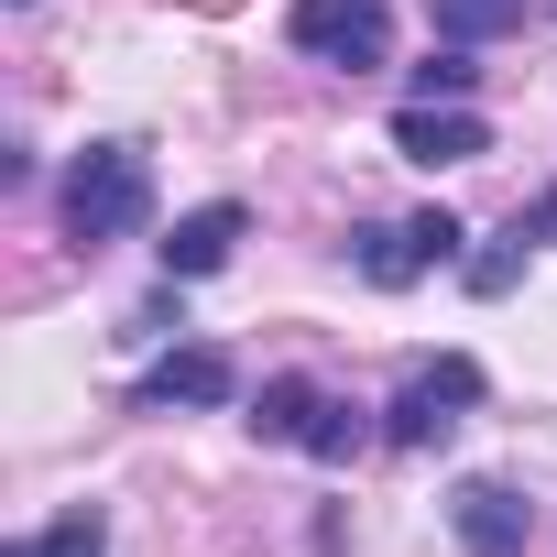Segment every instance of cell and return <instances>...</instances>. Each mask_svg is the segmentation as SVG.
<instances>
[{
    "label": "cell",
    "mask_w": 557,
    "mask_h": 557,
    "mask_svg": "<svg viewBox=\"0 0 557 557\" xmlns=\"http://www.w3.org/2000/svg\"><path fill=\"white\" fill-rule=\"evenodd\" d=\"M143 208H153V164H143V143H88L77 175H66V240H77V251H110V240L143 230Z\"/></svg>",
    "instance_id": "obj_1"
},
{
    "label": "cell",
    "mask_w": 557,
    "mask_h": 557,
    "mask_svg": "<svg viewBox=\"0 0 557 557\" xmlns=\"http://www.w3.org/2000/svg\"><path fill=\"white\" fill-rule=\"evenodd\" d=\"M251 437H285V448H307V459H361V448H372L361 405L318 394L307 372H273V383L251 394Z\"/></svg>",
    "instance_id": "obj_2"
},
{
    "label": "cell",
    "mask_w": 557,
    "mask_h": 557,
    "mask_svg": "<svg viewBox=\"0 0 557 557\" xmlns=\"http://www.w3.org/2000/svg\"><path fill=\"white\" fill-rule=\"evenodd\" d=\"M470 405H481V361L448 350V361H426V372L383 405V437H394V448H448V426H459Z\"/></svg>",
    "instance_id": "obj_3"
},
{
    "label": "cell",
    "mask_w": 557,
    "mask_h": 557,
    "mask_svg": "<svg viewBox=\"0 0 557 557\" xmlns=\"http://www.w3.org/2000/svg\"><path fill=\"white\" fill-rule=\"evenodd\" d=\"M459 219L448 208H416V219H383V230H361V273L394 296V285H416V273H437V262H459Z\"/></svg>",
    "instance_id": "obj_4"
},
{
    "label": "cell",
    "mask_w": 557,
    "mask_h": 557,
    "mask_svg": "<svg viewBox=\"0 0 557 557\" xmlns=\"http://www.w3.org/2000/svg\"><path fill=\"white\" fill-rule=\"evenodd\" d=\"M383 0H296V55H318V66H383Z\"/></svg>",
    "instance_id": "obj_5"
},
{
    "label": "cell",
    "mask_w": 557,
    "mask_h": 557,
    "mask_svg": "<svg viewBox=\"0 0 557 557\" xmlns=\"http://www.w3.org/2000/svg\"><path fill=\"white\" fill-rule=\"evenodd\" d=\"M394 153H405V164H470V153H492V132H481V110H459V99H405V110H394Z\"/></svg>",
    "instance_id": "obj_6"
},
{
    "label": "cell",
    "mask_w": 557,
    "mask_h": 557,
    "mask_svg": "<svg viewBox=\"0 0 557 557\" xmlns=\"http://www.w3.org/2000/svg\"><path fill=\"white\" fill-rule=\"evenodd\" d=\"M240 394V372H230V350H164L153 372H143V394H132V416H175V405H230Z\"/></svg>",
    "instance_id": "obj_7"
},
{
    "label": "cell",
    "mask_w": 557,
    "mask_h": 557,
    "mask_svg": "<svg viewBox=\"0 0 557 557\" xmlns=\"http://www.w3.org/2000/svg\"><path fill=\"white\" fill-rule=\"evenodd\" d=\"M448 524H459L470 557H524L535 546V513L513 503V481H459L448 492Z\"/></svg>",
    "instance_id": "obj_8"
},
{
    "label": "cell",
    "mask_w": 557,
    "mask_h": 557,
    "mask_svg": "<svg viewBox=\"0 0 557 557\" xmlns=\"http://www.w3.org/2000/svg\"><path fill=\"white\" fill-rule=\"evenodd\" d=\"M240 230H251V219H240L230 197H208V208H186V219H175V240H164V273H175V285H197V273H219Z\"/></svg>",
    "instance_id": "obj_9"
},
{
    "label": "cell",
    "mask_w": 557,
    "mask_h": 557,
    "mask_svg": "<svg viewBox=\"0 0 557 557\" xmlns=\"http://www.w3.org/2000/svg\"><path fill=\"white\" fill-rule=\"evenodd\" d=\"M0 557H110V513H99V503H77V513H55L45 535H12Z\"/></svg>",
    "instance_id": "obj_10"
},
{
    "label": "cell",
    "mask_w": 557,
    "mask_h": 557,
    "mask_svg": "<svg viewBox=\"0 0 557 557\" xmlns=\"http://www.w3.org/2000/svg\"><path fill=\"white\" fill-rule=\"evenodd\" d=\"M426 12H437V34H448V45H492V34H513V23H524V0H426Z\"/></svg>",
    "instance_id": "obj_11"
},
{
    "label": "cell",
    "mask_w": 557,
    "mask_h": 557,
    "mask_svg": "<svg viewBox=\"0 0 557 557\" xmlns=\"http://www.w3.org/2000/svg\"><path fill=\"white\" fill-rule=\"evenodd\" d=\"M470 77H481V66H470V45H448V55H426V66H416V99H470Z\"/></svg>",
    "instance_id": "obj_12"
},
{
    "label": "cell",
    "mask_w": 557,
    "mask_h": 557,
    "mask_svg": "<svg viewBox=\"0 0 557 557\" xmlns=\"http://www.w3.org/2000/svg\"><path fill=\"white\" fill-rule=\"evenodd\" d=\"M524 251H535V240H524V230H503V240H492V251L470 262V285H481V296H503L513 273H524Z\"/></svg>",
    "instance_id": "obj_13"
},
{
    "label": "cell",
    "mask_w": 557,
    "mask_h": 557,
    "mask_svg": "<svg viewBox=\"0 0 557 557\" xmlns=\"http://www.w3.org/2000/svg\"><path fill=\"white\" fill-rule=\"evenodd\" d=\"M513 230H524V240H557V186H546L535 208H513Z\"/></svg>",
    "instance_id": "obj_14"
},
{
    "label": "cell",
    "mask_w": 557,
    "mask_h": 557,
    "mask_svg": "<svg viewBox=\"0 0 557 557\" xmlns=\"http://www.w3.org/2000/svg\"><path fill=\"white\" fill-rule=\"evenodd\" d=\"M186 12H240V0H186Z\"/></svg>",
    "instance_id": "obj_15"
}]
</instances>
